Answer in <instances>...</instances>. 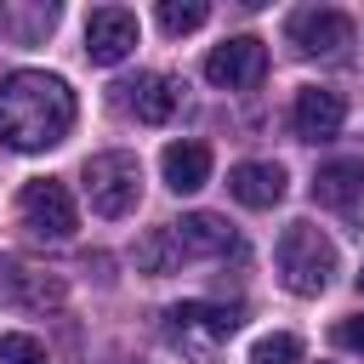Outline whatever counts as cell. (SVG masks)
<instances>
[{"instance_id": "obj_1", "label": "cell", "mask_w": 364, "mask_h": 364, "mask_svg": "<svg viewBox=\"0 0 364 364\" xmlns=\"http://www.w3.org/2000/svg\"><path fill=\"white\" fill-rule=\"evenodd\" d=\"M74 131V91L46 68H17L0 80V142L11 154H46Z\"/></svg>"}, {"instance_id": "obj_2", "label": "cell", "mask_w": 364, "mask_h": 364, "mask_svg": "<svg viewBox=\"0 0 364 364\" xmlns=\"http://www.w3.org/2000/svg\"><path fill=\"white\" fill-rule=\"evenodd\" d=\"M80 182H85L91 210H97V216H108V222L131 216V210H136V199H142V165H136V154H125V148L91 154V159H85V171H80Z\"/></svg>"}, {"instance_id": "obj_3", "label": "cell", "mask_w": 364, "mask_h": 364, "mask_svg": "<svg viewBox=\"0 0 364 364\" xmlns=\"http://www.w3.org/2000/svg\"><path fill=\"white\" fill-rule=\"evenodd\" d=\"M336 273V245L313 222H290L279 233V279L290 296H318Z\"/></svg>"}, {"instance_id": "obj_4", "label": "cell", "mask_w": 364, "mask_h": 364, "mask_svg": "<svg viewBox=\"0 0 364 364\" xmlns=\"http://www.w3.org/2000/svg\"><path fill=\"white\" fill-rule=\"evenodd\" d=\"M239 330V313L233 307H216V301H176L165 307V341L188 358H216V347Z\"/></svg>"}, {"instance_id": "obj_5", "label": "cell", "mask_w": 364, "mask_h": 364, "mask_svg": "<svg viewBox=\"0 0 364 364\" xmlns=\"http://www.w3.org/2000/svg\"><path fill=\"white\" fill-rule=\"evenodd\" d=\"M17 210H23V222H28L40 239H68V233L80 228V216H74V193H68L57 176H34V182H23Z\"/></svg>"}, {"instance_id": "obj_6", "label": "cell", "mask_w": 364, "mask_h": 364, "mask_svg": "<svg viewBox=\"0 0 364 364\" xmlns=\"http://www.w3.org/2000/svg\"><path fill=\"white\" fill-rule=\"evenodd\" d=\"M290 46H296L301 57H347V46H353V17L336 11V6L290 11Z\"/></svg>"}, {"instance_id": "obj_7", "label": "cell", "mask_w": 364, "mask_h": 364, "mask_svg": "<svg viewBox=\"0 0 364 364\" xmlns=\"http://www.w3.org/2000/svg\"><path fill=\"white\" fill-rule=\"evenodd\" d=\"M136 40H142V28H136V11H125V6H97L85 17V57L97 68L125 63L136 51Z\"/></svg>"}, {"instance_id": "obj_8", "label": "cell", "mask_w": 364, "mask_h": 364, "mask_svg": "<svg viewBox=\"0 0 364 364\" xmlns=\"http://www.w3.org/2000/svg\"><path fill=\"white\" fill-rule=\"evenodd\" d=\"M262 74H267V46L250 40V34L222 40V46L205 57V80H210V85H228V91H250Z\"/></svg>"}, {"instance_id": "obj_9", "label": "cell", "mask_w": 364, "mask_h": 364, "mask_svg": "<svg viewBox=\"0 0 364 364\" xmlns=\"http://www.w3.org/2000/svg\"><path fill=\"white\" fill-rule=\"evenodd\" d=\"M341 119H347V102H341V91H324V85H307V91H296L290 131H296L301 142H324V136H336V131H341Z\"/></svg>"}, {"instance_id": "obj_10", "label": "cell", "mask_w": 364, "mask_h": 364, "mask_svg": "<svg viewBox=\"0 0 364 364\" xmlns=\"http://www.w3.org/2000/svg\"><path fill=\"white\" fill-rule=\"evenodd\" d=\"M284 165H273V159H245V165H233L228 171V193L239 199V205H250V210H273L279 199H284Z\"/></svg>"}, {"instance_id": "obj_11", "label": "cell", "mask_w": 364, "mask_h": 364, "mask_svg": "<svg viewBox=\"0 0 364 364\" xmlns=\"http://www.w3.org/2000/svg\"><path fill=\"white\" fill-rule=\"evenodd\" d=\"M159 176L171 193H199L210 182V148L205 142H171L159 154Z\"/></svg>"}, {"instance_id": "obj_12", "label": "cell", "mask_w": 364, "mask_h": 364, "mask_svg": "<svg viewBox=\"0 0 364 364\" xmlns=\"http://www.w3.org/2000/svg\"><path fill=\"white\" fill-rule=\"evenodd\" d=\"M176 97H182V85H176L171 74H136V80L125 85V102H131V114H136L142 125H165V119L176 114Z\"/></svg>"}, {"instance_id": "obj_13", "label": "cell", "mask_w": 364, "mask_h": 364, "mask_svg": "<svg viewBox=\"0 0 364 364\" xmlns=\"http://www.w3.org/2000/svg\"><path fill=\"white\" fill-rule=\"evenodd\" d=\"M171 239H176L182 256H222V250H233V228L222 216H210V210H193V216L171 222Z\"/></svg>"}, {"instance_id": "obj_14", "label": "cell", "mask_w": 364, "mask_h": 364, "mask_svg": "<svg viewBox=\"0 0 364 364\" xmlns=\"http://www.w3.org/2000/svg\"><path fill=\"white\" fill-rule=\"evenodd\" d=\"M313 199L330 210H347L364 199V159H330L313 171Z\"/></svg>"}, {"instance_id": "obj_15", "label": "cell", "mask_w": 364, "mask_h": 364, "mask_svg": "<svg viewBox=\"0 0 364 364\" xmlns=\"http://www.w3.org/2000/svg\"><path fill=\"white\" fill-rule=\"evenodd\" d=\"M0 290L17 296V301H34V307L63 301V284H57V279H46V273H34V267H23V262H11V256H0Z\"/></svg>"}, {"instance_id": "obj_16", "label": "cell", "mask_w": 364, "mask_h": 364, "mask_svg": "<svg viewBox=\"0 0 364 364\" xmlns=\"http://www.w3.org/2000/svg\"><path fill=\"white\" fill-rule=\"evenodd\" d=\"M176 262H182V250H176L171 228H148L142 245H136V267L142 273H176Z\"/></svg>"}, {"instance_id": "obj_17", "label": "cell", "mask_w": 364, "mask_h": 364, "mask_svg": "<svg viewBox=\"0 0 364 364\" xmlns=\"http://www.w3.org/2000/svg\"><path fill=\"white\" fill-rule=\"evenodd\" d=\"M205 17H210L205 0H159V28L165 34H193Z\"/></svg>"}, {"instance_id": "obj_18", "label": "cell", "mask_w": 364, "mask_h": 364, "mask_svg": "<svg viewBox=\"0 0 364 364\" xmlns=\"http://www.w3.org/2000/svg\"><path fill=\"white\" fill-rule=\"evenodd\" d=\"M296 358H301V336H290V330L262 336V341L250 347V364H296Z\"/></svg>"}, {"instance_id": "obj_19", "label": "cell", "mask_w": 364, "mask_h": 364, "mask_svg": "<svg viewBox=\"0 0 364 364\" xmlns=\"http://www.w3.org/2000/svg\"><path fill=\"white\" fill-rule=\"evenodd\" d=\"M0 364H51V358H46V347H40L34 336L6 330V336H0Z\"/></svg>"}, {"instance_id": "obj_20", "label": "cell", "mask_w": 364, "mask_h": 364, "mask_svg": "<svg viewBox=\"0 0 364 364\" xmlns=\"http://www.w3.org/2000/svg\"><path fill=\"white\" fill-rule=\"evenodd\" d=\"M336 347L364 353V313H353V318H341V324H336Z\"/></svg>"}, {"instance_id": "obj_21", "label": "cell", "mask_w": 364, "mask_h": 364, "mask_svg": "<svg viewBox=\"0 0 364 364\" xmlns=\"http://www.w3.org/2000/svg\"><path fill=\"white\" fill-rule=\"evenodd\" d=\"M358 290H364V267H358Z\"/></svg>"}]
</instances>
